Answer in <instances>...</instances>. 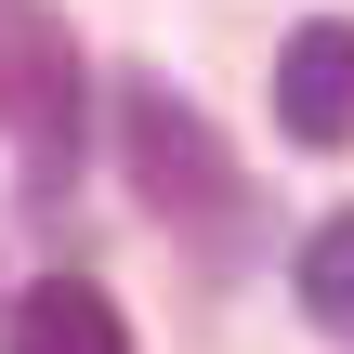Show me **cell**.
Instances as JSON below:
<instances>
[{
	"instance_id": "cell-2",
	"label": "cell",
	"mask_w": 354,
	"mask_h": 354,
	"mask_svg": "<svg viewBox=\"0 0 354 354\" xmlns=\"http://www.w3.org/2000/svg\"><path fill=\"white\" fill-rule=\"evenodd\" d=\"M0 131L26 158H66L79 131V39L53 13H0Z\"/></svg>"
},
{
	"instance_id": "cell-1",
	"label": "cell",
	"mask_w": 354,
	"mask_h": 354,
	"mask_svg": "<svg viewBox=\"0 0 354 354\" xmlns=\"http://www.w3.org/2000/svg\"><path fill=\"white\" fill-rule=\"evenodd\" d=\"M118 145H131V184H145L171 223H236V171H223V145H210L197 105H171L158 79L118 92Z\"/></svg>"
},
{
	"instance_id": "cell-4",
	"label": "cell",
	"mask_w": 354,
	"mask_h": 354,
	"mask_svg": "<svg viewBox=\"0 0 354 354\" xmlns=\"http://www.w3.org/2000/svg\"><path fill=\"white\" fill-rule=\"evenodd\" d=\"M13 354H131V328H118V302H105V289L53 276V289H26V302H13Z\"/></svg>"
},
{
	"instance_id": "cell-3",
	"label": "cell",
	"mask_w": 354,
	"mask_h": 354,
	"mask_svg": "<svg viewBox=\"0 0 354 354\" xmlns=\"http://www.w3.org/2000/svg\"><path fill=\"white\" fill-rule=\"evenodd\" d=\"M276 131L289 145H354V26L342 13L289 26V53H276Z\"/></svg>"
},
{
	"instance_id": "cell-5",
	"label": "cell",
	"mask_w": 354,
	"mask_h": 354,
	"mask_svg": "<svg viewBox=\"0 0 354 354\" xmlns=\"http://www.w3.org/2000/svg\"><path fill=\"white\" fill-rule=\"evenodd\" d=\"M289 289H302V315H315L328 342H354V210H328V223L302 236V263H289Z\"/></svg>"
}]
</instances>
